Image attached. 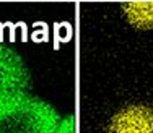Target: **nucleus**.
Masks as SVG:
<instances>
[{"instance_id":"39448f33","label":"nucleus","mask_w":153,"mask_h":133,"mask_svg":"<svg viewBox=\"0 0 153 133\" xmlns=\"http://www.w3.org/2000/svg\"><path fill=\"white\" fill-rule=\"evenodd\" d=\"M56 133H75L74 132V117L68 115V117L62 118L59 122V127H57Z\"/></svg>"},{"instance_id":"f03ea898","label":"nucleus","mask_w":153,"mask_h":133,"mask_svg":"<svg viewBox=\"0 0 153 133\" xmlns=\"http://www.w3.org/2000/svg\"><path fill=\"white\" fill-rule=\"evenodd\" d=\"M31 75L26 63L10 46L0 42V102L18 93L28 91Z\"/></svg>"},{"instance_id":"7ed1b4c3","label":"nucleus","mask_w":153,"mask_h":133,"mask_svg":"<svg viewBox=\"0 0 153 133\" xmlns=\"http://www.w3.org/2000/svg\"><path fill=\"white\" fill-rule=\"evenodd\" d=\"M108 133H153V109L129 106L111 118Z\"/></svg>"},{"instance_id":"20e7f679","label":"nucleus","mask_w":153,"mask_h":133,"mask_svg":"<svg viewBox=\"0 0 153 133\" xmlns=\"http://www.w3.org/2000/svg\"><path fill=\"white\" fill-rule=\"evenodd\" d=\"M122 10L127 20L135 28L153 29V3L152 2H132L124 3Z\"/></svg>"},{"instance_id":"f257e3e1","label":"nucleus","mask_w":153,"mask_h":133,"mask_svg":"<svg viewBox=\"0 0 153 133\" xmlns=\"http://www.w3.org/2000/svg\"><path fill=\"white\" fill-rule=\"evenodd\" d=\"M59 122L51 104L26 91L0 102V133H56Z\"/></svg>"}]
</instances>
